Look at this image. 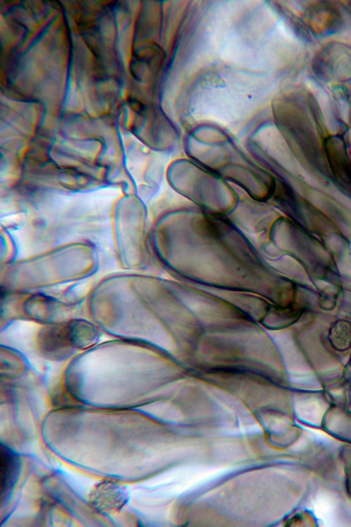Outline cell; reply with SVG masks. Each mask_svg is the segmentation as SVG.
I'll return each mask as SVG.
<instances>
[{"mask_svg": "<svg viewBox=\"0 0 351 527\" xmlns=\"http://www.w3.org/2000/svg\"><path fill=\"white\" fill-rule=\"evenodd\" d=\"M18 458L10 450L1 449V493L8 492L14 482L19 467Z\"/></svg>", "mask_w": 351, "mask_h": 527, "instance_id": "6da1fadb", "label": "cell"}]
</instances>
